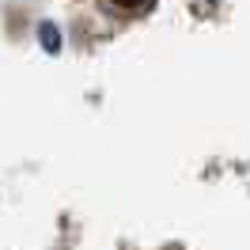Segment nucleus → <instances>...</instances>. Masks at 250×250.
<instances>
[]
</instances>
